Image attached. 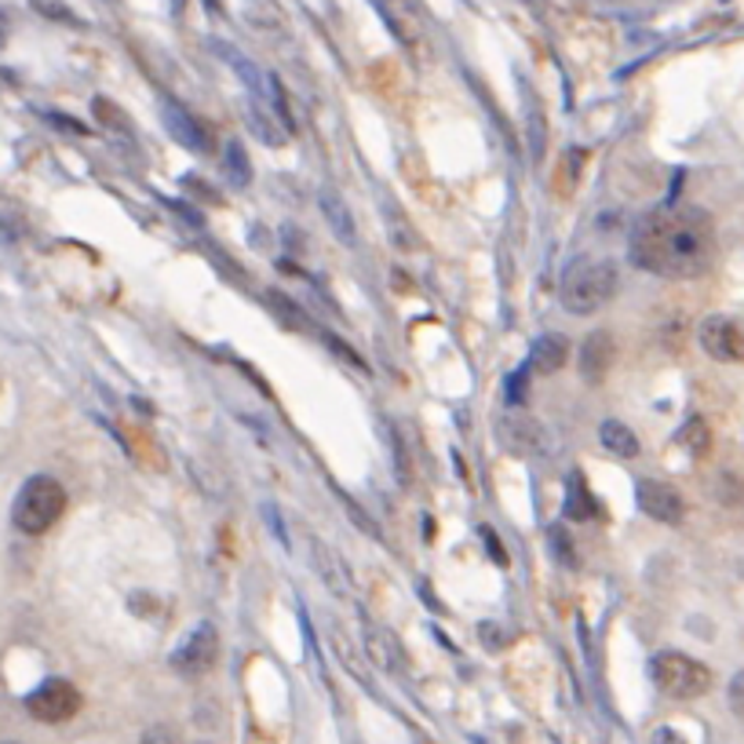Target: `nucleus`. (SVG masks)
<instances>
[{
    "instance_id": "obj_1",
    "label": "nucleus",
    "mask_w": 744,
    "mask_h": 744,
    "mask_svg": "<svg viewBox=\"0 0 744 744\" xmlns=\"http://www.w3.org/2000/svg\"><path fill=\"white\" fill-rule=\"evenodd\" d=\"M628 256L657 278H701L715 259V231L708 212L693 205H661L631 231Z\"/></svg>"
},
{
    "instance_id": "obj_2",
    "label": "nucleus",
    "mask_w": 744,
    "mask_h": 744,
    "mask_svg": "<svg viewBox=\"0 0 744 744\" xmlns=\"http://www.w3.org/2000/svg\"><path fill=\"white\" fill-rule=\"evenodd\" d=\"M617 285H620V274L614 263L584 256V259H573L570 270L562 274L559 299L570 315H595V310H603L609 299L617 296Z\"/></svg>"
},
{
    "instance_id": "obj_3",
    "label": "nucleus",
    "mask_w": 744,
    "mask_h": 744,
    "mask_svg": "<svg viewBox=\"0 0 744 744\" xmlns=\"http://www.w3.org/2000/svg\"><path fill=\"white\" fill-rule=\"evenodd\" d=\"M63 511H66V489L59 486L52 475H33L30 482L19 489L15 508H11V522H15L22 533L41 536L63 519Z\"/></svg>"
},
{
    "instance_id": "obj_4",
    "label": "nucleus",
    "mask_w": 744,
    "mask_h": 744,
    "mask_svg": "<svg viewBox=\"0 0 744 744\" xmlns=\"http://www.w3.org/2000/svg\"><path fill=\"white\" fill-rule=\"evenodd\" d=\"M650 679H653L657 690L668 693V698H676V701L704 698V693L712 690V671H708L701 661H693V657L676 653V650H665V653L653 657Z\"/></svg>"
},
{
    "instance_id": "obj_5",
    "label": "nucleus",
    "mask_w": 744,
    "mask_h": 744,
    "mask_svg": "<svg viewBox=\"0 0 744 744\" xmlns=\"http://www.w3.org/2000/svg\"><path fill=\"white\" fill-rule=\"evenodd\" d=\"M26 712L41 723H66L81 712V690L66 679H44L26 698Z\"/></svg>"
},
{
    "instance_id": "obj_6",
    "label": "nucleus",
    "mask_w": 744,
    "mask_h": 744,
    "mask_svg": "<svg viewBox=\"0 0 744 744\" xmlns=\"http://www.w3.org/2000/svg\"><path fill=\"white\" fill-rule=\"evenodd\" d=\"M215 657H220V635L205 620L172 650V671H179L183 679H201L205 671H212Z\"/></svg>"
},
{
    "instance_id": "obj_7",
    "label": "nucleus",
    "mask_w": 744,
    "mask_h": 744,
    "mask_svg": "<svg viewBox=\"0 0 744 744\" xmlns=\"http://www.w3.org/2000/svg\"><path fill=\"white\" fill-rule=\"evenodd\" d=\"M701 347L715 362H744V318H734V315L704 318Z\"/></svg>"
},
{
    "instance_id": "obj_8",
    "label": "nucleus",
    "mask_w": 744,
    "mask_h": 744,
    "mask_svg": "<svg viewBox=\"0 0 744 744\" xmlns=\"http://www.w3.org/2000/svg\"><path fill=\"white\" fill-rule=\"evenodd\" d=\"M635 500H639V508L650 514V519L665 525H679L682 514H687V503H682L679 489L668 482H653V478H639V482H635Z\"/></svg>"
},
{
    "instance_id": "obj_9",
    "label": "nucleus",
    "mask_w": 744,
    "mask_h": 744,
    "mask_svg": "<svg viewBox=\"0 0 744 744\" xmlns=\"http://www.w3.org/2000/svg\"><path fill=\"white\" fill-rule=\"evenodd\" d=\"M497 438H500V446L514 456H540L548 449L544 427H540L533 416H522V413L503 416L497 424Z\"/></svg>"
},
{
    "instance_id": "obj_10",
    "label": "nucleus",
    "mask_w": 744,
    "mask_h": 744,
    "mask_svg": "<svg viewBox=\"0 0 744 744\" xmlns=\"http://www.w3.org/2000/svg\"><path fill=\"white\" fill-rule=\"evenodd\" d=\"M376 8L383 22L398 33V41L410 47L424 41V8H419V0H376Z\"/></svg>"
},
{
    "instance_id": "obj_11",
    "label": "nucleus",
    "mask_w": 744,
    "mask_h": 744,
    "mask_svg": "<svg viewBox=\"0 0 744 744\" xmlns=\"http://www.w3.org/2000/svg\"><path fill=\"white\" fill-rule=\"evenodd\" d=\"M310 566H315L321 584H326L332 595L347 598V595L354 592L351 570H347V562L340 559V551H332L326 540H310Z\"/></svg>"
},
{
    "instance_id": "obj_12",
    "label": "nucleus",
    "mask_w": 744,
    "mask_h": 744,
    "mask_svg": "<svg viewBox=\"0 0 744 744\" xmlns=\"http://www.w3.org/2000/svg\"><path fill=\"white\" fill-rule=\"evenodd\" d=\"M161 121H164V128H168V136L172 139H179L183 142L187 150H198V153H212V139H209V131L201 128L194 117H190L183 106L179 103H161Z\"/></svg>"
},
{
    "instance_id": "obj_13",
    "label": "nucleus",
    "mask_w": 744,
    "mask_h": 744,
    "mask_svg": "<svg viewBox=\"0 0 744 744\" xmlns=\"http://www.w3.org/2000/svg\"><path fill=\"white\" fill-rule=\"evenodd\" d=\"M365 653H369L372 665L391 671V676H398L402 665H405L398 639H394L387 628H380V624H365Z\"/></svg>"
},
{
    "instance_id": "obj_14",
    "label": "nucleus",
    "mask_w": 744,
    "mask_h": 744,
    "mask_svg": "<svg viewBox=\"0 0 744 744\" xmlns=\"http://www.w3.org/2000/svg\"><path fill=\"white\" fill-rule=\"evenodd\" d=\"M609 358H614V340H609L606 332H595L587 336L584 347H581V376L587 383H603L606 372H609Z\"/></svg>"
},
{
    "instance_id": "obj_15",
    "label": "nucleus",
    "mask_w": 744,
    "mask_h": 744,
    "mask_svg": "<svg viewBox=\"0 0 744 744\" xmlns=\"http://www.w3.org/2000/svg\"><path fill=\"white\" fill-rule=\"evenodd\" d=\"M318 205H321V215H326V223L332 226V234L340 237L343 245H358V231H354L351 212H347L343 198L336 194L332 187H321L318 190Z\"/></svg>"
},
{
    "instance_id": "obj_16",
    "label": "nucleus",
    "mask_w": 744,
    "mask_h": 744,
    "mask_svg": "<svg viewBox=\"0 0 744 744\" xmlns=\"http://www.w3.org/2000/svg\"><path fill=\"white\" fill-rule=\"evenodd\" d=\"M566 358H570V340L566 336H559V332H548V336H540V340L533 343V351H530V369H536V372H559L562 365H566Z\"/></svg>"
},
{
    "instance_id": "obj_17",
    "label": "nucleus",
    "mask_w": 744,
    "mask_h": 744,
    "mask_svg": "<svg viewBox=\"0 0 744 744\" xmlns=\"http://www.w3.org/2000/svg\"><path fill=\"white\" fill-rule=\"evenodd\" d=\"M566 519L570 522H587V519H598V500L592 497V489H587L584 475L573 471L570 486H566Z\"/></svg>"
},
{
    "instance_id": "obj_18",
    "label": "nucleus",
    "mask_w": 744,
    "mask_h": 744,
    "mask_svg": "<svg viewBox=\"0 0 744 744\" xmlns=\"http://www.w3.org/2000/svg\"><path fill=\"white\" fill-rule=\"evenodd\" d=\"M598 442H603L606 453L620 456V460H631V456H639V435H635L631 427H624L620 419H606L603 427H598Z\"/></svg>"
},
{
    "instance_id": "obj_19",
    "label": "nucleus",
    "mask_w": 744,
    "mask_h": 744,
    "mask_svg": "<svg viewBox=\"0 0 744 744\" xmlns=\"http://www.w3.org/2000/svg\"><path fill=\"white\" fill-rule=\"evenodd\" d=\"M226 176H231L234 187H248L252 183V164H248V153L242 142H226Z\"/></svg>"
},
{
    "instance_id": "obj_20",
    "label": "nucleus",
    "mask_w": 744,
    "mask_h": 744,
    "mask_svg": "<svg viewBox=\"0 0 744 744\" xmlns=\"http://www.w3.org/2000/svg\"><path fill=\"white\" fill-rule=\"evenodd\" d=\"M679 442L687 446L693 456H704L708 453V446H712V438H708V427H704V419L701 416H693L687 427H682V435H679Z\"/></svg>"
},
{
    "instance_id": "obj_21",
    "label": "nucleus",
    "mask_w": 744,
    "mask_h": 744,
    "mask_svg": "<svg viewBox=\"0 0 744 744\" xmlns=\"http://www.w3.org/2000/svg\"><path fill=\"white\" fill-rule=\"evenodd\" d=\"M215 52H220L223 59H231V63H234V70H237V74H242V77H245V84H248V88H252V92H259V74H256V70H252V63H248V59H245V55H237V52H234V47H223V44H215Z\"/></svg>"
},
{
    "instance_id": "obj_22",
    "label": "nucleus",
    "mask_w": 744,
    "mask_h": 744,
    "mask_svg": "<svg viewBox=\"0 0 744 744\" xmlns=\"http://www.w3.org/2000/svg\"><path fill=\"white\" fill-rule=\"evenodd\" d=\"M548 540H551V548H555V555H559V562H562V566H566V570H577V566H581L577 551L570 548L566 533H562V530H551V533H548Z\"/></svg>"
},
{
    "instance_id": "obj_23",
    "label": "nucleus",
    "mask_w": 744,
    "mask_h": 744,
    "mask_svg": "<svg viewBox=\"0 0 744 744\" xmlns=\"http://www.w3.org/2000/svg\"><path fill=\"white\" fill-rule=\"evenodd\" d=\"M525 383H530V362H525L519 372H511V376H508V402L511 405L525 402Z\"/></svg>"
},
{
    "instance_id": "obj_24",
    "label": "nucleus",
    "mask_w": 744,
    "mask_h": 744,
    "mask_svg": "<svg viewBox=\"0 0 744 744\" xmlns=\"http://www.w3.org/2000/svg\"><path fill=\"white\" fill-rule=\"evenodd\" d=\"M730 712L737 715V723L744 726V671H737L734 679H730Z\"/></svg>"
},
{
    "instance_id": "obj_25",
    "label": "nucleus",
    "mask_w": 744,
    "mask_h": 744,
    "mask_svg": "<svg viewBox=\"0 0 744 744\" xmlns=\"http://www.w3.org/2000/svg\"><path fill=\"white\" fill-rule=\"evenodd\" d=\"M343 508H347V511H351V514H354V522H358V525H362V530H365L369 536H380V530H376V522H369V519H365V514H362V511H358V503H354L351 497H343Z\"/></svg>"
},
{
    "instance_id": "obj_26",
    "label": "nucleus",
    "mask_w": 744,
    "mask_h": 744,
    "mask_svg": "<svg viewBox=\"0 0 744 744\" xmlns=\"http://www.w3.org/2000/svg\"><path fill=\"white\" fill-rule=\"evenodd\" d=\"M653 744H687V741H682L671 726H657L653 730Z\"/></svg>"
},
{
    "instance_id": "obj_27",
    "label": "nucleus",
    "mask_w": 744,
    "mask_h": 744,
    "mask_svg": "<svg viewBox=\"0 0 744 744\" xmlns=\"http://www.w3.org/2000/svg\"><path fill=\"white\" fill-rule=\"evenodd\" d=\"M263 511H267V519H270V525H274V536H278L281 544H289V536H285V525L278 522V508H274V503H267V508H263Z\"/></svg>"
},
{
    "instance_id": "obj_28",
    "label": "nucleus",
    "mask_w": 744,
    "mask_h": 744,
    "mask_svg": "<svg viewBox=\"0 0 744 744\" xmlns=\"http://www.w3.org/2000/svg\"><path fill=\"white\" fill-rule=\"evenodd\" d=\"M142 744H176V741H172V734H168L164 726H153L150 734L142 737Z\"/></svg>"
},
{
    "instance_id": "obj_29",
    "label": "nucleus",
    "mask_w": 744,
    "mask_h": 744,
    "mask_svg": "<svg viewBox=\"0 0 744 744\" xmlns=\"http://www.w3.org/2000/svg\"><path fill=\"white\" fill-rule=\"evenodd\" d=\"M4 38H8V19L0 15V44H4Z\"/></svg>"
},
{
    "instance_id": "obj_30",
    "label": "nucleus",
    "mask_w": 744,
    "mask_h": 744,
    "mask_svg": "<svg viewBox=\"0 0 744 744\" xmlns=\"http://www.w3.org/2000/svg\"><path fill=\"white\" fill-rule=\"evenodd\" d=\"M4 744H15V741H4Z\"/></svg>"
}]
</instances>
